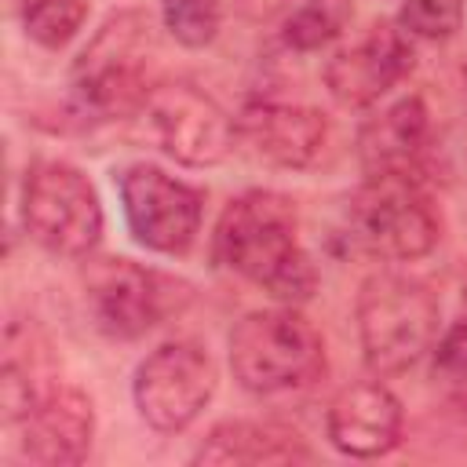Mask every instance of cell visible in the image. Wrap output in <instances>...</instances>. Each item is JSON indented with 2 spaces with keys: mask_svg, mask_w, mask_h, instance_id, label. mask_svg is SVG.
<instances>
[{
  "mask_svg": "<svg viewBox=\"0 0 467 467\" xmlns=\"http://www.w3.org/2000/svg\"><path fill=\"white\" fill-rule=\"evenodd\" d=\"M431 113L420 95H401L358 131V157L368 175H416L427 150Z\"/></svg>",
  "mask_w": 467,
  "mask_h": 467,
  "instance_id": "15",
  "label": "cell"
},
{
  "mask_svg": "<svg viewBox=\"0 0 467 467\" xmlns=\"http://www.w3.org/2000/svg\"><path fill=\"white\" fill-rule=\"evenodd\" d=\"M22 226L58 259H88L102 241V204L91 179L66 161H36L22 182Z\"/></svg>",
  "mask_w": 467,
  "mask_h": 467,
  "instance_id": "7",
  "label": "cell"
},
{
  "mask_svg": "<svg viewBox=\"0 0 467 467\" xmlns=\"http://www.w3.org/2000/svg\"><path fill=\"white\" fill-rule=\"evenodd\" d=\"M350 18V0H296L285 11L281 40L292 51H321L332 44Z\"/></svg>",
  "mask_w": 467,
  "mask_h": 467,
  "instance_id": "17",
  "label": "cell"
},
{
  "mask_svg": "<svg viewBox=\"0 0 467 467\" xmlns=\"http://www.w3.org/2000/svg\"><path fill=\"white\" fill-rule=\"evenodd\" d=\"M146 47L150 18L139 11H120L102 22L91 44L80 51L69 73L73 109L84 120H113L131 113L146 99Z\"/></svg>",
  "mask_w": 467,
  "mask_h": 467,
  "instance_id": "4",
  "label": "cell"
},
{
  "mask_svg": "<svg viewBox=\"0 0 467 467\" xmlns=\"http://www.w3.org/2000/svg\"><path fill=\"white\" fill-rule=\"evenodd\" d=\"M234 4L252 18H270V15H285L296 0H234Z\"/></svg>",
  "mask_w": 467,
  "mask_h": 467,
  "instance_id": "22",
  "label": "cell"
},
{
  "mask_svg": "<svg viewBox=\"0 0 467 467\" xmlns=\"http://www.w3.org/2000/svg\"><path fill=\"white\" fill-rule=\"evenodd\" d=\"M463 15L467 0H401L398 26L405 29V36L441 44L463 29Z\"/></svg>",
  "mask_w": 467,
  "mask_h": 467,
  "instance_id": "20",
  "label": "cell"
},
{
  "mask_svg": "<svg viewBox=\"0 0 467 467\" xmlns=\"http://www.w3.org/2000/svg\"><path fill=\"white\" fill-rule=\"evenodd\" d=\"M146 135L186 168H215L230 157L237 142V120L197 84L168 80L153 84L142 99Z\"/></svg>",
  "mask_w": 467,
  "mask_h": 467,
  "instance_id": "8",
  "label": "cell"
},
{
  "mask_svg": "<svg viewBox=\"0 0 467 467\" xmlns=\"http://www.w3.org/2000/svg\"><path fill=\"white\" fill-rule=\"evenodd\" d=\"M434 372L445 379H467V310H460L434 339Z\"/></svg>",
  "mask_w": 467,
  "mask_h": 467,
  "instance_id": "21",
  "label": "cell"
},
{
  "mask_svg": "<svg viewBox=\"0 0 467 467\" xmlns=\"http://www.w3.org/2000/svg\"><path fill=\"white\" fill-rule=\"evenodd\" d=\"M460 310H467V281H463V288H460Z\"/></svg>",
  "mask_w": 467,
  "mask_h": 467,
  "instance_id": "23",
  "label": "cell"
},
{
  "mask_svg": "<svg viewBox=\"0 0 467 467\" xmlns=\"http://www.w3.org/2000/svg\"><path fill=\"white\" fill-rule=\"evenodd\" d=\"M22 29L33 44L58 51L88 22V0H22Z\"/></svg>",
  "mask_w": 467,
  "mask_h": 467,
  "instance_id": "18",
  "label": "cell"
},
{
  "mask_svg": "<svg viewBox=\"0 0 467 467\" xmlns=\"http://www.w3.org/2000/svg\"><path fill=\"white\" fill-rule=\"evenodd\" d=\"M354 317L365 368L379 379L420 365L441 328L438 296L420 277L405 274H372L358 292Z\"/></svg>",
  "mask_w": 467,
  "mask_h": 467,
  "instance_id": "2",
  "label": "cell"
},
{
  "mask_svg": "<svg viewBox=\"0 0 467 467\" xmlns=\"http://www.w3.org/2000/svg\"><path fill=\"white\" fill-rule=\"evenodd\" d=\"M161 22L175 44L201 51L219 36L223 7L219 0H161Z\"/></svg>",
  "mask_w": 467,
  "mask_h": 467,
  "instance_id": "19",
  "label": "cell"
},
{
  "mask_svg": "<svg viewBox=\"0 0 467 467\" xmlns=\"http://www.w3.org/2000/svg\"><path fill=\"white\" fill-rule=\"evenodd\" d=\"M212 259L277 303L299 306L317 288V266L299 241L296 204L274 190H248L223 208Z\"/></svg>",
  "mask_w": 467,
  "mask_h": 467,
  "instance_id": "1",
  "label": "cell"
},
{
  "mask_svg": "<svg viewBox=\"0 0 467 467\" xmlns=\"http://www.w3.org/2000/svg\"><path fill=\"white\" fill-rule=\"evenodd\" d=\"M22 427V456L40 467H73L91 452L95 405L80 387L47 383Z\"/></svg>",
  "mask_w": 467,
  "mask_h": 467,
  "instance_id": "14",
  "label": "cell"
},
{
  "mask_svg": "<svg viewBox=\"0 0 467 467\" xmlns=\"http://www.w3.org/2000/svg\"><path fill=\"white\" fill-rule=\"evenodd\" d=\"M226 350L234 379L263 398L310 387L325 372V339L292 303L244 314L230 328Z\"/></svg>",
  "mask_w": 467,
  "mask_h": 467,
  "instance_id": "3",
  "label": "cell"
},
{
  "mask_svg": "<svg viewBox=\"0 0 467 467\" xmlns=\"http://www.w3.org/2000/svg\"><path fill=\"white\" fill-rule=\"evenodd\" d=\"M80 285L91 325L109 339H139L179 314L190 299L182 281L124 255H88Z\"/></svg>",
  "mask_w": 467,
  "mask_h": 467,
  "instance_id": "6",
  "label": "cell"
},
{
  "mask_svg": "<svg viewBox=\"0 0 467 467\" xmlns=\"http://www.w3.org/2000/svg\"><path fill=\"white\" fill-rule=\"evenodd\" d=\"M310 460H314V449L292 427L259 423V420H223V423H215L190 456V463H204V467L310 463Z\"/></svg>",
  "mask_w": 467,
  "mask_h": 467,
  "instance_id": "16",
  "label": "cell"
},
{
  "mask_svg": "<svg viewBox=\"0 0 467 467\" xmlns=\"http://www.w3.org/2000/svg\"><path fill=\"white\" fill-rule=\"evenodd\" d=\"M237 142L270 168H310L328 142V117L314 106L259 99L237 117Z\"/></svg>",
  "mask_w": 467,
  "mask_h": 467,
  "instance_id": "12",
  "label": "cell"
},
{
  "mask_svg": "<svg viewBox=\"0 0 467 467\" xmlns=\"http://www.w3.org/2000/svg\"><path fill=\"white\" fill-rule=\"evenodd\" d=\"M401 427H405V409L379 376L343 387L325 416L328 441L354 460H376L394 452L401 445Z\"/></svg>",
  "mask_w": 467,
  "mask_h": 467,
  "instance_id": "13",
  "label": "cell"
},
{
  "mask_svg": "<svg viewBox=\"0 0 467 467\" xmlns=\"http://www.w3.org/2000/svg\"><path fill=\"white\" fill-rule=\"evenodd\" d=\"M120 212L131 237L157 255H186L201 234L204 193L157 164H128L117 171Z\"/></svg>",
  "mask_w": 467,
  "mask_h": 467,
  "instance_id": "10",
  "label": "cell"
},
{
  "mask_svg": "<svg viewBox=\"0 0 467 467\" xmlns=\"http://www.w3.org/2000/svg\"><path fill=\"white\" fill-rule=\"evenodd\" d=\"M215 387L219 368L208 347H201L197 339H168L139 361L131 398L139 416L153 431L179 434L208 409Z\"/></svg>",
  "mask_w": 467,
  "mask_h": 467,
  "instance_id": "9",
  "label": "cell"
},
{
  "mask_svg": "<svg viewBox=\"0 0 467 467\" xmlns=\"http://www.w3.org/2000/svg\"><path fill=\"white\" fill-rule=\"evenodd\" d=\"M416 66L401 26L376 22L325 62V88L343 109H365L398 88Z\"/></svg>",
  "mask_w": 467,
  "mask_h": 467,
  "instance_id": "11",
  "label": "cell"
},
{
  "mask_svg": "<svg viewBox=\"0 0 467 467\" xmlns=\"http://www.w3.org/2000/svg\"><path fill=\"white\" fill-rule=\"evenodd\" d=\"M441 223L416 175H368L347 208V241L383 263H412L434 252Z\"/></svg>",
  "mask_w": 467,
  "mask_h": 467,
  "instance_id": "5",
  "label": "cell"
}]
</instances>
